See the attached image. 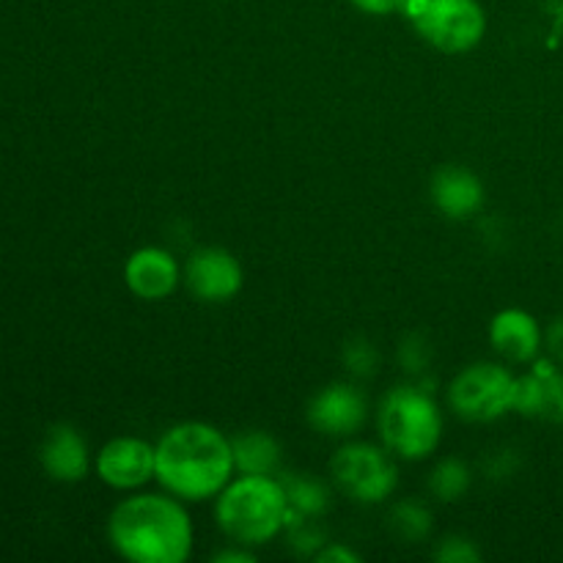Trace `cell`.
<instances>
[{"mask_svg": "<svg viewBox=\"0 0 563 563\" xmlns=\"http://www.w3.org/2000/svg\"><path fill=\"white\" fill-rule=\"evenodd\" d=\"M317 561L319 563H335V561H339V563H355V561H361V555L352 553L350 548H341V544H328L324 550H319Z\"/></svg>", "mask_w": 563, "mask_h": 563, "instance_id": "cell-23", "label": "cell"}, {"mask_svg": "<svg viewBox=\"0 0 563 563\" xmlns=\"http://www.w3.org/2000/svg\"><path fill=\"white\" fill-rule=\"evenodd\" d=\"M489 341L506 361L531 363L542 350V330L528 311L506 308L489 324Z\"/></svg>", "mask_w": 563, "mask_h": 563, "instance_id": "cell-14", "label": "cell"}, {"mask_svg": "<svg viewBox=\"0 0 563 563\" xmlns=\"http://www.w3.org/2000/svg\"><path fill=\"white\" fill-rule=\"evenodd\" d=\"M434 559L443 561V563H476L478 561V550L473 548L467 539H445L443 548L434 553Z\"/></svg>", "mask_w": 563, "mask_h": 563, "instance_id": "cell-20", "label": "cell"}, {"mask_svg": "<svg viewBox=\"0 0 563 563\" xmlns=\"http://www.w3.org/2000/svg\"><path fill=\"white\" fill-rule=\"evenodd\" d=\"M401 14L440 53H471L487 33V14L478 0H405Z\"/></svg>", "mask_w": 563, "mask_h": 563, "instance_id": "cell-5", "label": "cell"}, {"mask_svg": "<svg viewBox=\"0 0 563 563\" xmlns=\"http://www.w3.org/2000/svg\"><path fill=\"white\" fill-rule=\"evenodd\" d=\"M432 201L445 218L465 220L482 209L484 185L471 170L443 168L438 170V176L432 181Z\"/></svg>", "mask_w": 563, "mask_h": 563, "instance_id": "cell-15", "label": "cell"}, {"mask_svg": "<svg viewBox=\"0 0 563 563\" xmlns=\"http://www.w3.org/2000/svg\"><path fill=\"white\" fill-rule=\"evenodd\" d=\"M234 471L231 440L209 423H179L154 445V478L179 500L214 498Z\"/></svg>", "mask_w": 563, "mask_h": 563, "instance_id": "cell-1", "label": "cell"}, {"mask_svg": "<svg viewBox=\"0 0 563 563\" xmlns=\"http://www.w3.org/2000/svg\"><path fill=\"white\" fill-rule=\"evenodd\" d=\"M357 11L372 16H388L405 9V0H350Z\"/></svg>", "mask_w": 563, "mask_h": 563, "instance_id": "cell-22", "label": "cell"}, {"mask_svg": "<svg viewBox=\"0 0 563 563\" xmlns=\"http://www.w3.org/2000/svg\"><path fill=\"white\" fill-rule=\"evenodd\" d=\"M108 539L132 563H181L192 550V526L174 495H132L108 520Z\"/></svg>", "mask_w": 563, "mask_h": 563, "instance_id": "cell-2", "label": "cell"}, {"mask_svg": "<svg viewBox=\"0 0 563 563\" xmlns=\"http://www.w3.org/2000/svg\"><path fill=\"white\" fill-rule=\"evenodd\" d=\"M218 563H251L253 555L251 553H242V550H225V553L214 555Z\"/></svg>", "mask_w": 563, "mask_h": 563, "instance_id": "cell-25", "label": "cell"}, {"mask_svg": "<svg viewBox=\"0 0 563 563\" xmlns=\"http://www.w3.org/2000/svg\"><path fill=\"white\" fill-rule=\"evenodd\" d=\"M220 531L236 544H267L289 526V498L284 482L273 476L231 478L214 506Z\"/></svg>", "mask_w": 563, "mask_h": 563, "instance_id": "cell-3", "label": "cell"}, {"mask_svg": "<svg viewBox=\"0 0 563 563\" xmlns=\"http://www.w3.org/2000/svg\"><path fill=\"white\" fill-rule=\"evenodd\" d=\"M515 412L539 421L563 423V372L553 363H537L526 377H517Z\"/></svg>", "mask_w": 563, "mask_h": 563, "instance_id": "cell-11", "label": "cell"}, {"mask_svg": "<svg viewBox=\"0 0 563 563\" xmlns=\"http://www.w3.org/2000/svg\"><path fill=\"white\" fill-rule=\"evenodd\" d=\"M97 476L113 489H137L154 478V445L141 438H115L97 454Z\"/></svg>", "mask_w": 563, "mask_h": 563, "instance_id": "cell-9", "label": "cell"}, {"mask_svg": "<svg viewBox=\"0 0 563 563\" xmlns=\"http://www.w3.org/2000/svg\"><path fill=\"white\" fill-rule=\"evenodd\" d=\"M124 280L141 300H165L179 284V264L163 247H141L126 258Z\"/></svg>", "mask_w": 563, "mask_h": 563, "instance_id": "cell-12", "label": "cell"}, {"mask_svg": "<svg viewBox=\"0 0 563 563\" xmlns=\"http://www.w3.org/2000/svg\"><path fill=\"white\" fill-rule=\"evenodd\" d=\"M44 473L53 482L60 484H75L82 482L88 473V443L75 427L69 423H55L42 440V451H38Z\"/></svg>", "mask_w": 563, "mask_h": 563, "instance_id": "cell-13", "label": "cell"}, {"mask_svg": "<svg viewBox=\"0 0 563 563\" xmlns=\"http://www.w3.org/2000/svg\"><path fill=\"white\" fill-rule=\"evenodd\" d=\"M330 473L341 493L357 504H383L399 482L390 456L368 443H350L335 451Z\"/></svg>", "mask_w": 563, "mask_h": 563, "instance_id": "cell-7", "label": "cell"}, {"mask_svg": "<svg viewBox=\"0 0 563 563\" xmlns=\"http://www.w3.org/2000/svg\"><path fill=\"white\" fill-rule=\"evenodd\" d=\"M344 361H346V368L355 374H372L374 368H377V355H374L372 346L363 344V341L346 344Z\"/></svg>", "mask_w": 563, "mask_h": 563, "instance_id": "cell-21", "label": "cell"}, {"mask_svg": "<svg viewBox=\"0 0 563 563\" xmlns=\"http://www.w3.org/2000/svg\"><path fill=\"white\" fill-rule=\"evenodd\" d=\"M471 487V471L460 460H443L429 476V493L443 504H454Z\"/></svg>", "mask_w": 563, "mask_h": 563, "instance_id": "cell-18", "label": "cell"}, {"mask_svg": "<svg viewBox=\"0 0 563 563\" xmlns=\"http://www.w3.org/2000/svg\"><path fill=\"white\" fill-rule=\"evenodd\" d=\"M517 377L495 363H473L449 388V405L460 418L473 423L498 421L515 410Z\"/></svg>", "mask_w": 563, "mask_h": 563, "instance_id": "cell-6", "label": "cell"}, {"mask_svg": "<svg viewBox=\"0 0 563 563\" xmlns=\"http://www.w3.org/2000/svg\"><path fill=\"white\" fill-rule=\"evenodd\" d=\"M286 498H289V520H300V517H317L322 515L328 506V493L322 484L313 478H286Z\"/></svg>", "mask_w": 563, "mask_h": 563, "instance_id": "cell-17", "label": "cell"}, {"mask_svg": "<svg viewBox=\"0 0 563 563\" xmlns=\"http://www.w3.org/2000/svg\"><path fill=\"white\" fill-rule=\"evenodd\" d=\"M390 531L405 539V542H421L432 531V515L416 500L396 504L394 511H390Z\"/></svg>", "mask_w": 563, "mask_h": 563, "instance_id": "cell-19", "label": "cell"}, {"mask_svg": "<svg viewBox=\"0 0 563 563\" xmlns=\"http://www.w3.org/2000/svg\"><path fill=\"white\" fill-rule=\"evenodd\" d=\"M187 289L203 302H225L242 289V267L223 247H201L187 258Z\"/></svg>", "mask_w": 563, "mask_h": 563, "instance_id": "cell-8", "label": "cell"}, {"mask_svg": "<svg viewBox=\"0 0 563 563\" xmlns=\"http://www.w3.org/2000/svg\"><path fill=\"white\" fill-rule=\"evenodd\" d=\"M236 471L245 476H275L280 467V449L267 432H245L231 440Z\"/></svg>", "mask_w": 563, "mask_h": 563, "instance_id": "cell-16", "label": "cell"}, {"mask_svg": "<svg viewBox=\"0 0 563 563\" xmlns=\"http://www.w3.org/2000/svg\"><path fill=\"white\" fill-rule=\"evenodd\" d=\"M308 421L317 432L330 438H346L355 434L366 421V399L352 385H330L319 390L308 405Z\"/></svg>", "mask_w": 563, "mask_h": 563, "instance_id": "cell-10", "label": "cell"}, {"mask_svg": "<svg viewBox=\"0 0 563 563\" xmlns=\"http://www.w3.org/2000/svg\"><path fill=\"white\" fill-rule=\"evenodd\" d=\"M548 344H550V350H553V355L563 363V317L555 319L553 328H550Z\"/></svg>", "mask_w": 563, "mask_h": 563, "instance_id": "cell-24", "label": "cell"}, {"mask_svg": "<svg viewBox=\"0 0 563 563\" xmlns=\"http://www.w3.org/2000/svg\"><path fill=\"white\" fill-rule=\"evenodd\" d=\"M379 434L390 454L401 460H427L443 438V418L432 396L401 385L379 405Z\"/></svg>", "mask_w": 563, "mask_h": 563, "instance_id": "cell-4", "label": "cell"}]
</instances>
